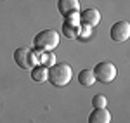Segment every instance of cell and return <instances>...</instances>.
<instances>
[{
  "label": "cell",
  "instance_id": "obj_1",
  "mask_svg": "<svg viewBox=\"0 0 130 123\" xmlns=\"http://www.w3.org/2000/svg\"><path fill=\"white\" fill-rule=\"evenodd\" d=\"M71 76H73V71H71L70 64H66V62H57V64H52L49 68L47 80L50 82V85L61 89V87H66V85L71 82Z\"/></svg>",
  "mask_w": 130,
  "mask_h": 123
},
{
  "label": "cell",
  "instance_id": "obj_2",
  "mask_svg": "<svg viewBox=\"0 0 130 123\" xmlns=\"http://www.w3.org/2000/svg\"><path fill=\"white\" fill-rule=\"evenodd\" d=\"M59 45V33L56 30H43L33 38V47L38 52H52Z\"/></svg>",
  "mask_w": 130,
  "mask_h": 123
},
{
  "label": "cell",
  "instance_id": "obj_3",
  "mask_svg": "<svg viewBox=\"0 0 130 123\" xmlns=\"http://www.w3.org/2000/svg\"><path fill=\"white\" fill-rule=\"evenodd\" d=\"M94 73V76H95V80L101 83H111L116 76H118V69H116V66L109 61H102V62H97L95 64V68L92 69Z\"/></svg>",
  "mask_w": 130,
  "mask_h": 123
},
{
  "label": "cell",
  "instance_id": "obj_4",
  "mask_svg": "<svg viewBox=\"0 0 130 123\" xmlns=\"http://www.w3.org/2000/svg\"><path fill=\"white\" fill-rule=\"evenodd\" d=\"M14 61H16V64L21 69H31L33 66H37L35 64V56H33L31 49H28V47L16 49L14 50Z\"/></svg>",
  "mask_w": 130,
  "mask_h": 123
},
{
  "label": "cell",
  "instance_id": "obj_5",
  "mask_svg": "<svg viewBox=\"0 0 130 123\" xmlns=\"http://www.w3.org/2000/svg\"><path fill=\"white\" fill-rule=\"evenodd\" d=\"M111 40L121 43V42H127L130 37V24L128 21H118L111 26Z\"/></svg>",
  "mask_w": 130,
  "mask_h": 123
},
{
  "label": "cell",
  "instance_id": "obj_6",
  "mask_svg": "<svg viewBox=\"0 0 130 123\" xmlns=\"http://www.w3.org/2000/svg\"><path fill=\"white\" fill-rule=\"evenodd\" d=\"M80 21H82V24H85V26H89V28L97 26L101 23L99 9H95V7H87V9H83L80 12Z\"/></svg>",
  "mask_w": 130,
  "mask_h": 123
},
{
  "label": "cell",
  "instance_id": "obj_7",
  "mask_svg": "<svg viewBox=\"0 0 130 123\" xmlns=\"http://www.w3.org/2000/svg\"><path fill=\"white\" fill-rule=\"evenodd\" d=\"M64 23H62V35L64 37H68V38H76L78 37V33H80V21L76 17V14L75 16H68V17H64Z\"/></svg>",
  "mask_w": 130,
  "mask_h": 123
},
{
  "label": "cell",
  "instance_id": "obj_8",
  "mask_svg": "<svg viewBox=\"0 0 130 123\" xmlns=\"http://www.w3.org/2000/svg\"><path fill=\"white\" fill-rule=\"evenodd\" d=\"M57 10L64 17L75 16L80 12V2L78 0H57Z\"/></svg>",
  "mask_w": 130,
  "mask_h": 123
},
{
  "label": "cell",
  "instance_id": "obj_9",
  "mask_svg": "<svg viewBox=\"0 0 130 123\" xmlns=\"http://www.w3.org/2000/svg\"><path fill=\"white\" fill-rule=\"evenodd\" d=\"M89 123H111V113L106 108H94L89 114Z\"/></svg>",
  "mask_w": 130,
  "mask_h": 123
},
{
  "label": "cell",
  "instance_id": "obj_10",
  "mask_svg": "<svg viewBox=\"0 0 130 123\" xmlns=\"http://www.w3.org/2000/svg\"><path fill=\"white\" fill-rule=\"evenodd\" d=\"M47 75H49V68H45V66H33L31 68V78H33V82H47Z\"/></svg>",
  "mask_w": 130,
  "mask_h": 123
},
{
  "label": "cell",
  "instance_id": "obj_11",
  "mask_svg": "<svg viewBox=\"0 0 130 123\" xmlns=\"http://www.w3.org/2000/svg\"><path fill=\"white\" fill-rule=\"evenodd\" d=\"M78 82L82 87H92L95 83V76H94L92 69H82L78 73Z\"/></svg>",
  "mask_w": 130,
  "mask_h": 123
},
{
  "label": "cell",
  "instance_id": "obj_12",
  "mask_svg": "<svg viewBox=\"0 0 130 123\" xmlns=\"http://www.w3.org/2000/svg\"><path fill=\"white\" fill-rule=\"evenodd\" d=\"M106 104H108V99L102 94H97V95L92 97V106L94 108H106Z\"/></svg>",
  "mask_w": 130,
  "mask_h": 123
},
{
  "label": "cell",
  "instance_id": "obj_13",
  "mask_svg": "<svg viewBox=\"0 0 130 123\" xmlns=\"http://www.w3.org/2000/svg\"><path fill=\"white\" fill-rule=\"evenodd\" d=\"M54 56H52V52H49V56H43L42 57V66H45V68H50L52 64H54Z\"/></svg>",
  "mask_w": 130,
  "mask_h": 123
}]
</instances>
